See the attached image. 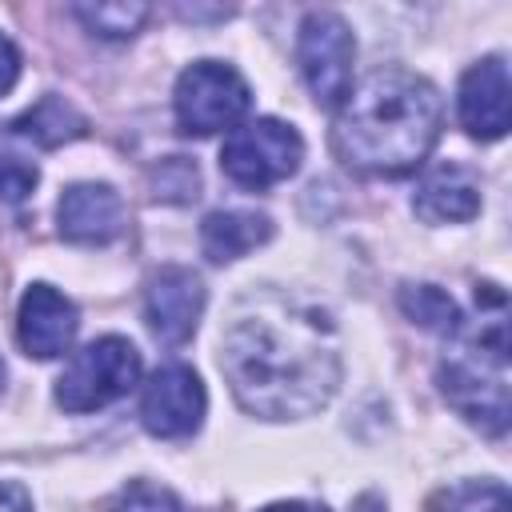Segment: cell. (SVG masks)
I'll list each match as a JSON object with an SVG mask.
<instances>
[{
    "label": "cell",
    "instance_id": "cell-1",
    "mask_svg": "<svg viewBox=\"0 0 512 512\" xmlns=\"http://www.w3.org/2000/svg\"><path fill=\"white\" fill-rule=\"evenodd\" d=\"M220 368L248 412L264 420L308 416L336 392V332L324 312L264 296L232 316L220 336Z\"/></svg>",
    "mask_w": 512,
    "mask_h": 512
},
{
    "label": "cell",
    "instance_id": "cell-2",
    "mask_svg": "<svg viewBox=\"0 0 512 512\" xmlns=\"http://www.w3.org/2000/svg\"><path fill=\"white\" fill-rule=\"evenodd\" d=\"M440 124L444 108L424 76L376 68L348 88L332 124V152L368 176H408L432 152Z\"/></svg>",
    "mask_w": 512,
    "mask_h": 512
},
{
    "label": "cell",
    "instance_id": "cell-3",
    "mask_svg": "<svg viewBox=\"0 0 512 512\" xmlns=\"http://www.w3.org/2000/svg\"><path fill=\"white\" fill-rule=\"evenodd\" d=\"M460 336L456 348L440 360L436 380L444 400L472 420L488 436L508 432V332H504V308L492 316H480V328L464 332V324L452 332Z\"/></svg>",
    "mask_w": 512,
    "mask_h": 512
},
{
    "label": "cell",
    "instance_id": "cell-4",
    "mask_svg": "<svg viewBox=\"0 0 512 512\" xmlns=\"http://www.w3.org/2000/svg\"><path fill=\"white\" fill-rule=\"evenodd\" d=\"M140 380V352L124 336H100L68 356L56 380V404L64 412H96L120 400Z\"/></svg>",
    "mask_w": 512,
    "mask_h": 512
},
{
    "label": "cell",
    "instance_id": "cell-5",
    "mask_svg": "<svg viewBox=\"0 0 512 512\" xmlns=\"http://www.w3.org/2000/svg\"><path fill=\"white\" fill-rule=\"evenodd\" d=\"M304 160V140L292 124L260 116L248 120L240 128L228 132L224 148H220V168L240 184V188H272L280 180H288Z\"/></svg>",
    "mask_w": 512,
    "mask_h": 512
},
{
    "label": "cell",
    "instance_id": "cell-6",
    "mask_svg": "<svg viewBox=\"0 0 512 512\" xmlns=\"http://www.w3.org/2000/svg\"><path fill=\"white\" fill-rule=\"evenodd\" d=\"M172 104H176L180 132L212 136V132L232 128L248 112L252 92H248L244 76L232 64H224V60H196V64H188L180 72Z\"/></svg>",
    "mask_w": 512,
    "mask_h": 512
},
{
    "label": "cell",
    "instance_id": "cell-7",
    "mask_svg": "<svg viewBox=\"0 0 512 512\" xmlns=\"http://www.w3.org/2000/svg\"><path fill=\"white\" fill-rule=\"evenodd\" d=\"M352 56L356 40L352 28L336 12H308L296 36V60L304 72V84L316 104L332 108L352 88Z\"/></svg>",
    "mask_w": 512,
    "mask_h": 512
},
{
    "label": "cell",
    "instance_id": "cell-8",
    "mask_svg": "<svg viewBox=\"0 0 512 512\" xmlns=\"http://www.w3.org/2000/svg\"><path fill=\"white\" fill-rule=\"evenodd\" d=\"M208 408L204 384L188 364H164L152 372L140 396V424L160 440H184L200 428Z\"/></svg>",
    "mask_w": 512,
    "mask_h": 512
},
{
    "label": "cell",
    "instance_id": "cell-9",
    "mask_svg": "<svg viewBox=\"0 0 512 512\" xmlns=\"http://www.w3.org/2000/svg\"><path fill=\"white\" fill-rule=\"evenodd\" d=\"M200 312H204V284H200V276L192 268L168 264L148 280V288H144V320H148V332L160 344L180 348L184 340H192V332L200 324Z\"/></svg>",
    "mask_w": 512,
    "mask_h": 512
},
{
    "label": "cell",
    "instance_id": "cell-10",
    "mask_svg": "<svg viewBox=\"0 0 512 512\" xmlns=\"http://www.w3.org/2000/svg\"><path fill=\"white\" fill-rule=\"evenodd\" d=\"M60 236L72 244H112L124 232V200L112 184H72L56 204Z\"/></svg>",
    "mask_w": 512,
    "mask_h": 512
},
{
    "label": "cell",
    "instance_id": "cell-11",
    "mask_svg": "<svg viewBox=\"0 0 512 512\" xmlns=\"http://www.w3.org/2000/svg\"><path fill=\"white\" fill-rule=\"evenodd\" d=\"M80 328V316H76V304L56 292L52 284H32L20 300V344L28 356L36 360H52V356H64L72 336Z\"/></svg>",
    "mask_w": 512,
    "mask_h": 512
},
{
    "label": "cell",
    "instance_id": "cell-12",
    "mask_svg": "<svg viewBox=\"0 0 512 512\" xmlns=\"http://www.w3.org/2000/svg\"><path fill=\"white\" fill-rule=\"evenodd\" d=\"M460 124L476 140H500L508 132V68L500 56H484L464 72Z\"/></svg>",
    "mask_w": 512,
    "mask_h": 512
},
{
    "label": "cell",
    "instance_id": "cell-13",
    "mask_svg": "<svg viewBox=\"0 0 512 512\" xmlns=\"http://www.w3.org/2000/svg\"><path fill=\"white\" fill-rule=\"evenodd\" d=\"M412 208L428 224H460V220H472L480 212V180L464 164H440V168H432L420 180V188L412 196Z\"/></svg>",
    "mask_w": 512,
    "mask_h": 512
},
{
    "label": "cell",
    "instance_id": "cell-14",
    "mask_svg": "<svg viewBox=\"0 0 512 512\" xmlns=\"http://www.w3.org/2000/svg\"><path fill=\"white\" fill-rule=\"evenodd\" d=\"M264 240H272V220L264 212H248V208L212 212L200 224V248H204V256L212 264L240 260L244 252L260 248Z\"/></svg>",
    "mask_w": 512,
    "mask_h": 512
},
{
    "label": "cell",
    "instance_id": "cell-15",
    "mask_svg": "<svg viewBox=\"0 0 512 512\" xmlns=\"http://www.w3.org/2000/svg\"><path fill=\"white\" fill-rule=\"evenodd\" d=\"M84 128H88V120L64 96H44L24 116L12 120V132L32 140V144H40V148H60L64 140L84 136Z\"/></svg>",
    "mask_w": 512,
    "mask_h": 512
},
{
    "label": "cell",
    "instance_id": "cell-16",
    "mask_svg": "<svg viewBox=\"0 0 512 512\" xmlns=\"http://www.w3.org/2000/svg\"><path fill=\"white\" fill-rule=\"evenodd\" d=\"M400 308H404V316L412 324H420L428 332H440V336H452L464 324V316L452 304V296L440 292L436 284H404L400 288Z\"/></svg>",
    "mask_w": 512,
    "mask_h": 512
},
{
    "label": "cell",
    "instance_id": "cell-17",
    "mask_svg": "<svg viewBox=\"0 0 512 512\" xmlns=\"http://www.w3.org/2000/svg\"><path fill=\"white\" fill-rule=\"evenodd\" d=\"M88 32L104 36V40H124L136 36L140 24L148 20V4H76L72 8Z\"/></svg>",
    "mask_w": 512,
    "mask_h": 512
},
{
    "label": "cell",
    "instance_id": "cell-18",
    "mask_svg": "<svg viewBox=\"0 0 512 512\" xmlns=\"http://www.w3.org/2000/svg\"><path fill=\"white\" fill-rule=\"evenodd\" d=\"M440 512H508V488L500 480H464L436 496Z\"/></svg>",
    "mask_w": 512,
    "mask_h": 512
},
{
    "label": "cell",
    "instance_id": "cell-19",
    "mask_svg": "<svg viewBox=\"0 0 512 512\" xmlns=\"http://www.w3.org/2000/svg\"><path fill=\"white\" fill-rule=\"evenodd\" d=\"M152 192H156V200H172V204L196 200V192H200V172H196V164L184 160V156L160 160V164L152 168Z\"/></svg>",
    "mask_w": 512,
    "mask_h": 512
},
{
    "label": "cell",
    "instance_id": "cell-20",
    "mask_svg": "<svg viewBox=\"0 0 512 512\" xmlns=\"http://www.w3.org/2000/svg\"><path fill=\"white\" fill-rule=\"evenodd\" d=\"M100 512H184V504L176 500V492H168V488H160V484L132 480V484L120 488Z\"/></svg>",
    "mask_w": 512,
    "mask_h": 512
},
{
    "label": "cell",
    "instance_id": "cell-21",
    "mask_svg": "<svg viewBox=\"0 0 512 512\" xmlns=\"http://www.w3.org/2000/svg\"><path fill=\"white\" fill-rule=\"evenodd\" d=\"M32 188H36V168L0 156V196L4 200H24Z\"/></svg>",
    "mask_w": 512,
    "mask_h": 512
},
{
    "label": "cell",
    "instance_id": "cell-22",
    "mask_svg": "<svg viewBox=\"0 0 512 512\" xmlns=\"http://www.w3.org/2000/svg\"><path fill=\"white\" fill-rule=\"evenodd\" d=\"M16 80H20V52H16V44L0 32V96L12 92Z\"/></svg>",
    "mask_w": 512,
    "mask_h": 512
},
{
    "label": "cell",
    "instance_id": "cell-23",
    "mask_svg": "<svg viewBox=\"0 0 512 512\" xmlns=\"http://www.w3.org/2000/svg\"><path fill=\"white\" fill-rule=\"evenodd\" d=\"M0 512H32V496L16 480H0Z\"/></svg>",
    "mask_w": 512,
    "mask_h": 512
},
{
    "label": "cell",
    "instance_id": "cell-24",
    "mask_svg": "<svg viewBox=\"0 0 512 512\" xmlns=\"http://www.w3.org/2000/svg\"><path fill=\"white\" fill-rule=\"evenodd\" d=\"M260 512H328L324 504H308V500H280V504H268Z\"/></svg>",
    "mask_w": 512,
    "mask_h": 512
},
{
    "label": "cell",
    "instance_id": "cell-25",
    "mask_svg": "<svg viewBox=\"0 0 512 512\" xmlns=\"http://www.w3.org/2000/svg\"><path fill=\"white\" fill-rule=\"evenodd\" d=\"M0 388H4V360H0Z\"/></svg>",
    "mask_w": 512,
    "mask_h": 512
}]
</instances>
